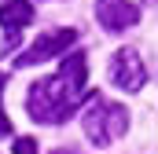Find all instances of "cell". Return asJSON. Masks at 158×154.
<instances>
[{"label": "cell", "instance_id": "6da1fadb", "mask_svg": "<svg viewBox=\"0 0 158 154\" xmlns=\"http://www.w3.org/2000/svg\"><path fill=\"white\" fill-rule=\"evenodd\" d=\"M88 59L85 51H66L59 74L44 77L30 88L26 95V110L37 125H63L66 117L77 114V107L85 99H92L88 92Z\"/></svg>", "mask_w": 158, "mask_h": 154}, {"label": "cell", "instance_id": "7a4b0ae2", "mask_svg": "<svg viewBox=\"0 0 158 154\" xmlns=\"http://www.w3.org/2000/svg\"><path fill=\"white\" fill-rule=\"evenodd\" d=\"M81 125H85V136L96 143V147H110L114 140L125 136L129 128V110L121 103H110L103 95H92L85 114H81Z\"/></svg>", "mask_w": 158, "mask_h": 154}, {"label": "cell", "instance_id": "3957f363", "mask_svg": "<svg viewBox=\"0 0 158 154\" xmlns=\"http://www.w3.org/2000/svg\"><path fill=\"white\" fill-rule=\"evenodd\" d=\"M74 40H77V30H70V26H63V30H44V33L26 48V55H19L15 66H37V63L55 59V55H66Z\"/></svg>", "mask_w": 158, "mask_h": 154}, {"label": "cell", "instance_id": "277c9868", "mask_svg": "<svg viewBox=\"0 0 158 154\" xmlns=\"http://www.w3.org/2000/svg\"><path fill=\"white\" fill-rule=\"evenodd\" d=\"M110 81L121 92H140L147 84V70H143V63L132 48H121V51L110 55Z\"/></svg>", "mask_w": 158, "mask_h": 154}, {"label": "cell", "instance_id": "5b68a950", "mask_svg": "<svg viewBox=\"0 0 158 154\" xmlns=\"http://www.w3.org/2000/svg\"><path fill=\"white\" fill-rule=\"evenodd\" d=\"M33 22V4L30 0H4L0 4V26H4V55L19 44V33Z\"/></svg>", "mask_w": 158, "mask_h": 154}, {"label": "cell", "instance_id": "8992f818", "mask_svg": "<svg viewBox=\"0 0 158 154\" xmlns=\"http://www.w3.org/2000/svg\"><path fill=\"white\" fill-rule=\"evenodd\" d=\"M96 18L107 33H121V30H132L140 22V7L129 4V0H99L96 4Z\"/></svg>", "mask_w": 158, "mask_h": 154}, {"label": "cell", "instance_id": "52a82bcc", "mask_svg": "<svg viewBox=\"0 0 158 154\" xmlns=\"http://www.w3.org/2000/svg\"><path fill=\"white\" fill-rule=\"evenodd\" d=\"M15 154H40L37 140H33V136H19V140H15Z\"/></svg>", "mask_w": 158, "mask_h": 154}, {"label": "cell", "instance_id": "ba28073f", "mask_svg": "<svg viewBox=\"0 0 158 154\" xmlns=\"http://www.w3.org/2000/svg\"><path fill=\"white\" fill-rule=\"evenodd\" d=\"M0 136H11V117L4 110V103H0Z\"/></svg>", "mask_w": 158, "mask_h": 154}, {"label": "cell", "instance_id": "9c48e42d", "mask_svg": "<svg viewBox=\"0 0 158 154\" xmlns=\"http://www.w3.org/2000/svg\"><path fill=\"white\" fill-rule=\"evenodd\" d=\"M0 92H4V74H0Z\"/></svg>", "mask_w": 158, "mask_h": 154}, {"label": "cell", "instance_id": "30bf717a", "mask_svg": "<svg viewBox=\"0 0 158 154\" xmlns=\"http://www.w3.org/2000/svg\"><path fill=\"white\" fill-rule=\"evenodd\" d=\"M55 154H74V151H55Z\"/></svg>", "mask_w": 158, "mask_h": 154}]
</instances>
